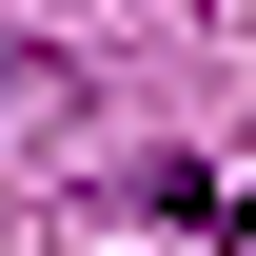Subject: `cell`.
<instances>
[{
  "label": "cell",
  "instance_id": "cell-1",
  "mask_svg": "<svg viewBox=\"0 0 256 256\" xmlns=\"http://www.w3.org/2000/svg\"><path fill=\"white\" fill-rule=\"evenodd\" d=\"M40 118H79V60H40V40H0V138H40Z\"/></svg>",
  "mask_w": 256,
  "mask_h": 256
}]
</instances>
